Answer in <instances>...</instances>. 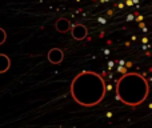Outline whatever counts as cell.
<instances>
[{"mask_svg": "<svg viewBox=\"0 0 152 128\" xmlns=\"http://www.w3.org/2000/svg\"><path fill=\"white\" fill-rule=\"evenodd\" d=\"M71 34H72V37H74L75 40H83L87 37V35H88V29L86 28V26H83V24H75L74 27L71 28Z\"/></svg>", "mask_w": 152, "mask_h": 128, "instance_id": "3", "label": "cell"}, {"mask_svg": "<svg viewBox=\"0 0 152 128\" xmlns=\"http://www.w3.org/2000/svg\"><path fill=\"white\" fill-rule=\"evenodd\" d=\"M150 94V84L142 75L129 72L123 75L116 84V97L129 107L143 104Z\"/></svg>", "mask_w": 152, "mask_h": 128, "instance_id": "2", "label": "cell"}, {"mask_svg": "<svg viewBox=\"0 0 152 128\" xmlns=\"http://www.w3.org/2000/svg\"><path fill=\"white\" fill-rule=\"evenodd\" d=\"M55 28H56V31L60 32V34H66V32H68L72 27H71V23H69L67 19L60 18V19H58V21L55 23Z\"/></svg>", "mask_w": 152, "mask_h": 128, "instance_id": "5", "label": "cell"}, {"mask_svg": "<svg viewBox=\"0 0 152 128\" xmlns=\"http://www.w3.org/2000/svg\"><path fill=\"white\" fill-rule=\"evenodd\" d=\"M105 91L104 79L94 71H83L71 81V96L81 107H95L102 103Z\"/></svg>", "mask_w": 152, "mask_h": 128, "instance_id": "1", "label": "cell"}, {"mask_svg": "<svg viewBox=\"0 0 152 128\" xmlns=\"http://www.w3.org/2000/svg\"><path fill=\"white\" fill-rule=\"evenodd\" d=\"M151 108H152V105H151Z\"/></svg>", "mask_w": 152, "mask_h": 128, "instance_id": "8", "label": "cell"}, {"mask_svg": "<svg viewBox=\"0 0 152 128\" xmlns=\"http://www.w3.org/2000/svg\"><path fill=\"white\" fill-rule=\"evenodd\" d=\"M11 67V59L8 55L1 53L0 55V73H5Z\"/></svg>", "mask_w": 152, "mask_h": 128, "instance_id": "6", "label": "cell"}, {"mask_svg": "<svg viewBox=\"0 0 152 128\" xmlns=\"http://www.w3.org/2000/svg\"><path fill=\"white\" fill-rule=\"evenodd\" d=\"M0 34H1V40H0V44H4L5 43V39H7V34L3 28H0Z\"/></svg>", "mask_w": 152, "mask_h": 128, "instance_id": "7", "label": "cell"}, {"mask_svg": "<svg viewBox=\"0 0 152 128\" xmlns=\"http://www.w3.org/2000/svg\"><path fill=\"white\" fill-rule=\"evenodd\" d=\"M64 59V52L60 48H52L48 52V61L52 64H60Z\"/></svg>", "mask_w": 152, "mask_h": 128, "instance_id": "4", "label": "cell"}]
</instances>
